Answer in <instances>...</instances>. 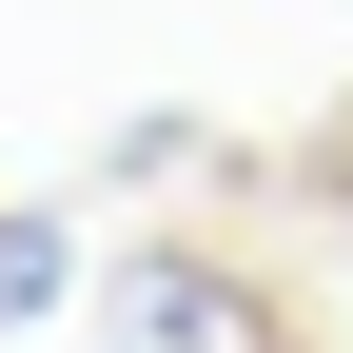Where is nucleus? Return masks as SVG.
<instances>
[{
  "label": "nucleus",
  "mask_w": 353,
  "mask_h": 353,
  "mask_svg": "<svg viewBox=\"0 0 353 353\" xmlns=\"http://www.w3.org/2000/svg\"><path fill=\"white\" fill-rule=\"evenodd\" d=\"M59 294H79V236L59 216H0V334H39Z\"/></svg>",
  "instance_id": "2"
},
{
  "label": "nucleus",
  "mask_w": 353,
  "mask_h": 353,
  "mask_svg": "<svg viewBox=\"0 0 353 353\" xmlns=\"http://www.w3.org/2000/svg\"><path fill=\"white\" fill-rule=\"evenodd\" d=\"M99 353H275V294L196 236H118L99 255Z\"/></svg>",
  "instance_id": "1"
}]
</instances>
